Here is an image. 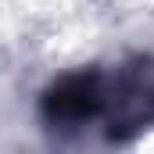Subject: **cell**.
Masks as SVG:
<instances>
[{"instance_id":"obj_1","label":"cell","mask_w":154,"mask_h":154,"mask_svg":"<svg viewBox=\"0 0 154 154\" xmlns=\"http://www.w3.org/2000/svg\"><path fill=\"white\" fill-rule=\"evenodd\" d=\"M100 108H104V90H100L97 72H72V75L57 79L43 97V115L54 125L86 122V118L100 115Z\"/></svg>"}]
</instances>
